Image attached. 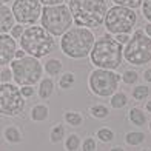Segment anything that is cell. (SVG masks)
I'll list each match as a JSON object with an SVG mask.
<instances>
[{
  "mask_svg": "<svg viewBox=\"0 0 151 151\" xmlns=\"http://www.w3.org/2000/svg\"><path fill=\"white\" fill-rule=\"evenodd\" d=\"M90 59L91 63L99 70L114 71L123 60V46L116 42L109 34H105L94 40V45L90 51Z\"/></svg>",
  "mask_w": 151,
  "mask_h": 151,
  "instance_id": "1",
  "label": "cell"
},
{
  "mask_svg": "<svg viewBox=\"0 0 151 151\" xmlns=\"http://www.w3.org/2000/svg\"><path fill=\"white\" fill-rule=\"evenodd\" d=\"M70 12L73 22L83 28H99L105 20V0H70Z\"/></svg>",
  "mask_w": 151,
  "mask_h": 151,
  "instance_id": "2",
  "label": "cell"
},
{
  "mask_svg": "<svg viewBox=\"0 0 151 151\" xmlns=\"http://www.w3.org/2000/svg\"><path fill=\"white\" fill-rule=\"evenodd\" d=\"M19 42H20V50H23L25 54L36 59L45 57L56 46L54 37L50 32H46L42 26L37 25H31L29 28H25Z\"/></svg>",
  "mask_w": 151,
  "mask_h": 151,
  "instance_id": "3",
  "label": "cell"
},
{
  "mask_svg": "<svg viewBox=\"0 0 151 151\" xmlns=\"http://www.w3.org/2000/svg\"><path fill=\"white\" fill-rule=\"evenodd\" d=\"M94 34L86 28H70L60 39V50L70 59H83L90 56L94 45Z\"/></svg>",
  "mask_w": 151,
  "mask_h": 151,
  "instance_id": "4",
  "label": "cell"
},
{
  "mask_svg": "<svg viewBox=\"0 0 151 151\" xmlns=\"http://www.w3.org/2000/svg\"><path fill=\"white\" fill-rule=\"evenodd\" d=\"M40 23H42V28L50 32L52 37L63 36L73 23L70 8L66 5L43 6L42 14H40Z\"/></svg>",
  "mask_w": 151,
  "mask_h": 151,
  "instance_id": "5",
  "label": "cell"
},
{
  "mask_svg": "<svg viewBox=\"0 0 151 151\" xmlns=\"http://www.w3.org/2000/svg\"><path fill=\"white\" fill-rule=\"evenodd\" d=\"M11 73L12 80L19 86H32L42 77L43 66L39 59L25 56L23 59H14L11 62Z\"/></svg>",
  "mask_w": 151,
  "mask_h": 151,
  "instance_id": "6",
  "label": "cell"
},
{
  "mask_svg": "<svg viewBox=\"0 0 151 151\" xmlns=\"http://www.w3.org/2000/svg\"><path fill=\"white\" fill-rule=\"evenodd\" d=\"M123 59L136 66L151 62V39L143 32V29L134 31L133 37H129L128 43L123 48Z\"/></svg>",
  "mask_w": 151,
  "mask_h": 151,
  "instance_id": "7",
  "label": "cell"
},
{
  "mask_svg": "<svg viewBox=\"0 0 151 151\" xmlns=\"http://www.w3.org/2000/svg\"><path fill=\"white\" fill-rule=\"evenodd\" d=\"M104 23L111 34H129L137 23V14L134 9L116 5L106 11Z\"/></svg>",
  "mask_w": 151,
  "mask_h": 151,
  "instance_id": "8",
  "label": "cell"
},
{
  "mask_svg": "<svg viewBox=\"0 0 151 151\" xmlns=\"http://www.w3.org/2000/svg\"><path fill=\"white\" fill-rule=\"evenodd\" d=\"M25 109V99L14 83H0V114L14 117Z\"/></svg>",
  "mask_w": 151,
  "mask_h": 151,
  "instance_id": "9",
  "label": "cell"
},
{
  "mask_svg": "<svg viewBox=\"0 0 151 151\" xmlns=\"http://www.w3.org/2000/svg\"><path fill=\"white\" fill-rule=\"evenodd\" d=\"M119 80H120V76L116 74L114 71L96 68L90 74L88 85H90V90L96 96H99V97H108V96H113L117 91Z\"/></svg>",
  "mask_w": 151,
  "mask_h": 151,
  "instance_id": "10",
  "label": "cell"
},
{
  "mask_svg": "<svg viewBox=\"0 0 151 151\" xmlns=\"http://www.w3.org/2000/svg\"><path fill=\"white\" fill-rule=\"evenodd\" d=\"M14 20L20 25H36L42 14V3L39 0H14L11 6Z\"/></svg>",
  "mask_w": 151,
  "mask_h": 151,
  "instance_id": "11",
  "label": "cell"
},
{
  "mask_svg": "<svg viewBox=\"0 0 151 151\" xmlns=\"http://www.w3.org/2000/svg\"><path fill=\"white\" fill-rule=\"evenodd\" d=\"M17 43L9 34H0V66L9 65L14 60Z\"/></svg>",
  "mask_w": 151,
  "mask_h": 151,
  "instance_id": "12",
  "label": "cell"
},
{
  "mask_svg": "<svg viewBox=\"0 0 151 151\" xmlns=\"http://www.w3.org/2000/svg\"><path fill=\"white\" fill-rule=\"evenodd\" d=\"M16 20L12 16V11L8 5L0 3V34H8L14 26Z\"/></svg>",
  "mask_w": 151,
  "mask_h": 151,
  "instance_id": "13",
  "label": "cell"
},
{
  "mask_svg": "<svg viewBox=\"0 0 151 151\" xmlns=\"http://www.w3.org/2000/svg\"><path fill=\"white\" fill-rule=\"evenodd\" d=\"M39 97L40 99H48L51 97V94L54 91V83L50 77H45V79H40L39 80Z\"/></svg>",
  "mask_w": 151,
  "mask_h": 151,
  "instance_id": "14",
  "label": "cell"
},
{
  "mask_svg": "<svg viewBox=\"0 0 151 151\" xmlns=\"http://www.w3.org/2000/svg\"><path fill=\"white\" fill-rule=\"evenodd\" d=\"M62 62L59 59H48L45 63H43V68H45V71L46 74H50V76H57L60 71H62Z\"/></svg>",
  "mask_w": 151,
  "mask_h": 151,
  "instance_id": "15",
  "label": "cell"
},
{
  "mask_svg": "<svg viewBox=\"0 0 151 151\" xmlns=\"http://www.w3.org/2000/svg\"><path fill=\"white\" fill-rule=\"evenodd\" d=\"M3 136H5L6 142H9V143H19L20 140H22V134H20L19 128H17V127H14V125L6 127V128H5Z\"/></svg>",
  "mask_w": 151,
  "mask_h": 151,
  "instance_id": "16",
  "label": "cell"
},
{
  "mask_svg": "<svg viewBox=\"0 0 151 151\" xmlns=\"http://www.w3.org/2000/svg\"><path fill=\"white\" fill-rule=\"evenodd\" d=\"M129 120H131L134 125L142 127V125H145V122H147V116L140 108H131L129 109Z\"/></svg>",
  "mask_w": 151,
  "mask_h": 151,
  "instance_id": "17",
  "label": "cell"
},
{
  "mask_svg": "<svg viewBox=\"0 0 151 151\" xmlns=\"http://www.w3.org/2000/svg\"><path fill=\"white\" fill-rule=\"evenodd\" d=\"M48 117V106L45 105H36L31 109V119L36 122H42Z\"/></svg>",
  "mask_w": 151,
  "mask_h": 151,
  "instance_id": "18",
  "label": "cell"
},
{
  "mask_svg": "<svg viewBox=\"0 0 151 151\" xmlns=\"http://www.w3.org/2000/svg\"><path fill=\"white\" fill-rule=\"evenodd\" d=\"M127 102H128V99H127L125 93H117L116 91L111 96V106L113 108H123L127 105Z\"/></svg>",
  "mask_w": 151,
  "mask_h": 151,
  "instance_id": "19",
  "label": "cell"
},
{
  "mask_svg": "<svg viewBox=\"0 0 151 151\" xmlns=\"http://www.w3.org/2000/svg\"><path fill=\"white\" fill-rule=\"evenodd\" d=\"M74 74L73 73H63L62 77L59 79V86L62 90H70V88L74 85Z\"/></svg>",
  "mask_w": 151,
  "mask_h": 151,
  "instance_id": "20",
  "label": "cell"
},
{
  "mask_svg": "<svg viewBox=\"0 0 151 151\" xmlns=\"http://www.w3.org/2000/svg\"><path fill=\"white\" fill-rule=\"evenodd\" d=\"M125 139H127L128 145H139V143H142L145 140V134L139 133V131H134V133H128Z\"/></svg>",
  "mask_w": 151,
  "mask_h": 151,
  "instance_id": "21",
  "label": "cell"
},
{
  "mask_svg": "<svg viewBox=\"0 0 151 151\" xmlns=\"http://www.w3.org/2000/svg\"><path fill=\"white\" fill-rule=\"evenodd\" d=\"M63 136H65V128L60 125H56L52 129H51V134H50V137H51V142H54V143H57V142H60L62 139H63Z\"/></svg>",
  "mask_w": 151,
  "mask_h": 151,
  "instance_id": "22",
  "label": "cell"
},
{
  "mask_svg": "<svg viewBox=\"0 0 151 151\" xmlns=\"http://www.w3.org/2000/svg\"><path fill=\"white\" fill-rule=\"evenodd\" d=\"M148 93H150L148 86L139 85V86H136L134 90H133V97H134L136 100H145V99L148 97Z\"/></svg>",
  "mask_w": 151,
  "mask_h": 151,
  "instance_id": "23",
  "label": "cell"
},
{
  "mask_svg": "<svg viewBox=\"0 0 151 151\" xmlns=\"http://www.w3.org/2000/svg\"><path fill=\"white\" fill-rule=\"evenodd\" d=\"M113 2L117 6H125V8H129V9H136L139 6H142L143 0H113Z\"/></svg>",
  "mask_w": 151,
  "mask_h": 151,
  "instance_id": "24",
  "label": "cell"
},
{
  "mask_svg": "<svg viewBox=\"0 0 151 151\" xmlns=\"http://www.w3.org/2000/svg\"><path fill=\"white\" fill-rule=\"evenodd\" d=\"M65 120L70 123L71 127H79L82 122H83V119H82V116L79 113H71V111H68L65 114Z\"/></svg>",
  "mask_w": 151,
  "mask_h": 151,
  "instance_id": "25",
  "label": "cell"
},
{
  "mask_svg": "<svg viewBox=\"0 0 151 151\" xmlns=\"http://www.w3.org/2000/svg\"><path fill=\"white\" fill-rule=\"evenodd\" d=\"M137 79H139V74H137L136 71H133V70H127L122 74V80H123V83H127V85L136 83Z\"/></svg>",
  "mask_w": 151,
  "mask_h": 151,
  "instance_id": "26",
  "label": "cell"
},
{
  "mask_svg": "<svg viewBox=\"0 0 151 151\" xmlns=\"http://www.w3.org/2000/svg\"><path fill=\"white\" fill-rule=\"evenodd\" d=\"M79 145H80V139H79V136H76V134H71L65 142V147H66L68 151H76L79 148Z\"/></svg>",
  "mask_w": 151,
  "mask_h": 151,
  "instance_id": "27",
  "label": "cell"
},
{
  "mask_svg": "<svg viewBox=\"0 0 151 151\" xmlns=\"http://www.w3.org/2000/svg\"><path fill=\"white\" fill-rule=\"evenodd\" d=\"M91 114L93 117H97V119H105L108 116V108L104 105H96L91 108Z\"/></svg>",
  "mask_w": 151,
  "mask_h": 151,
  "instance_id": "28",
  "label": "cell"
},
{
  "mask_svg": "<svg viewBox=\"0 0 151 151\" xmlns=\"http://www.w3.org/2000/svg\"><path fill=\"white\" fill-rule=\"evenodd\" d=\"M97 137L102 142H111L114 139V133L111 131V129H108V128H102V129L97 131Z\"/></svg>",
  "mask_w": 151,
  "mask_h": 151,
  "instance_id": "29",
  "label": "cell"
},
{
  "mask_svg": "<svg viewBox=\"0 0 151 151\" xmlns=\"http://www.w3.org/2000/svg\"><path fill=\"white\" fill-rule=\"evenodd\" d=\"M12 79V73H11V68H6L3 66L0 70V83H9Z\"/></svg>",
  "mask_w": 151,
  "mask_h": 151,
  "instance_id": "30",
  "label": "cell"
},
{
  "mask_svg": "<svg viewBox=\"0 0 151 151\" xmlns=\"http://www.w3.org/2000/svg\"><path fill=\"white\" fill-rule=\"evenodd\" d=\"M23 31H25V28H23V25H20V23H14V26L11 28V31H9V36L12 37V39H20V36L23 34Z\"/></svg>",
  "mask_w": 151,
  "mask_h": 151,
  "instance_id": "31",
  "label": "cell"
},
{
  "mask_svg": "<svg viewBox=\"0 0 151 151\" xmlns=\"http://www.w3.org/2000/svg\"><path fill=\"white\" fill-rule=\"evenodd\" d=\"M142 12H143V16H145V19L151 23V0H143V3H142Z\"/></svg>",
  "mask_w": 151,
  "mask_h": 151,
  "instance_id": "32",
  "label": "cell"
},
{
  "mask_svg": "<svg viewBox=\"0 0 151 151\" xmlns=\"http://www.w3.org/2000/svg\"><path fill=\"white\" fill-rule=\"evenodd\" d=\"M82 151H96V140L93 137H86L82 145Z\"/></svg>",
  "mask_w": 151,
  "mask_h": 151,
  "instance_id": "33",
  "label": "cell"
},
{
  "mask_svg": "<svg viewBox=\"0 0 151 151\" xmlns=\"http://www.w3.org/2000/svg\"><path fill=\"white\" fill-rule=\"evenodd\" d=\"M20 94L23 96V99L25 97H32L34 96V88L32 86H22L20 88Z\"/></svg>",
  "mask_w": 151,
  "mask_h": 151,
  "instance_id": "34",
  "label": "cell"
},
{
  "mask_svg": "<svg viewBox=\"0 0 151 151\" xmlns=\"http://www.w3.org/2000/svg\"><path fill=\"white\" fill-rule=\"evenodd\" d=\"M114 40H116V42H117V43H120V45L123 46V45H127V43H128V40H129V36H128V34H116Z\"/></svg>",
  "mask_w": 151,
  "mask_h": 151,
  "instance_id": "35",
  "label": "cell"
},
{
  "mask_svg": "<svg viewBox=\"0 0 151 151\" xmlns=\"http://www.w3.org/2000/svg\"><path fill=\"white\" fill-rule=\"evenodd\" d=\"M39 2L45 6H54V5H63L65 0H39Z\"/></svg>",
  "mask_w": 151,
  "mask_h": 151,
  "instance_id": "36",
  "label": "cell"
},
{
  "mask_svg": "<svg viewBox=\"0 0 151 151\" xmlns=\"http://www.w3.org/2000/svg\"><path fill=\"white\" fill-rule=\"evenodd\" d=\"M143 79H145V82H148V83H151V68H148V70H145V73H143Z\"/></svg>",
  "mask_w": 151,
  "mask_h": 151,
  "instance_id": "37",
  "label": "cell"
},
{
  "mask_svg": "<svg viewBox=\"0 0 151 151\" xmlns=\"http://www.w3.org/2000/svg\"><path fill=\"white\" fill-rule=\"evenodd\" d=\"M26 56L23 50H16V54H14V59H23Z\"/></svg>",
  "mask_w": 151,
  "mask_h": 151,
  "instance_id": "38",
  "label": "cell"
},
{
  "mask_svg": "<svg viewBox=\"0 0 151 151\" xmlns=\"http://www.w3.org/2000/svg\"><path fill=\"white\" fill-rule=\"evenodd\" d=\"M143 32H145L147 36L151 39V23H147V25H145V29H143Z\"/></svg>",
  "mask_w": 151,
  "mask_h": 151,
  "instance_id": "39",
  "label": "cell"
},
{
  "mask_svg": "<svg viewBox=\"0 0 151 151\" xmlns=\"http://www.w3.org/2000/svg\"><path fill=\"white\" fill-rule=\"evenodd\" d=\"M147 111H150V113H151V99L147 102Z\"/></svg>",
  "mask_w": 151,
  "mask_h": 151,
  "instance_id": "40",
  "label": "cell"
},
{
  "mask_svg": "<svg viewBox=\"0 0 151 151\" xmlns=\"http://www.w3.org/2000/svg\"><path fill=\"white\" fill-rule=\"evenodd\" d=\"M111 151H125V150H123V148H120V147H114Z\"/></svg>",
  "mask_w": 151,
  "mask_h": 151,
  "instance_id": "41",
  "label": "cell"
},
{
  "mask_svg": "<svg viewBox=\"0 0 151 151\" xmlns=\"http://www.w3.org/2000/svg\"><path fill=\"white\" fill-rule=\"evenodd\" d=\"M9 2H14V0H0V3H3V5H6V3H9Z\"/></svg>",
  "mask_w": 151,
  "mask_h": 151,
  "instance_id": "42",
  "label": "cell"
},
{
  "mask_svg": "<svg viewBox=\"0 0 151 151\" xmlns=\"http://www.w3.org/2000/svg\"><path fill=\"white\" fill-rule=\"evenodd\" d=\"M142 151H150V150H142Z\"/></svg>",
  "mask_w": 151,
  "mask_h": 151,
  "instance_id": "43",
  "label": "cell"
},
{
  "mask_svg": "<svg viewBox=\"0 0 151 151\" xmlns=\"http://www.w3.org/2000/svg\"><path fill=\"white\" fill-rule=\"evenodd\" d=\"M150 129H151V122H150Z\"/></svg>",
  "mask_w": 151,
  "mask_h": 151,
  "instance_id": "44",
  "label": "cell"
}]
</instances>
